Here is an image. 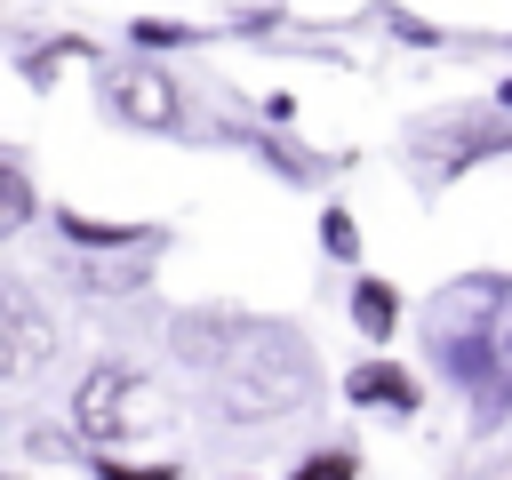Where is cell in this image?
<instances>
[{"mask_svg":"<svg viewBox=\"0 0 512 480\" xmlns=\"http://www.w3.org/2000/svg\"><path fill=\"white\" fill-rule=\"evenodd\" d=\"M224 328L232 336H208L192 312L176 320V352L216 368V416L224 424H280V416H296L312 400V384H320L312 344L288 320H248V312H232Z\"/></svg>","mask_w":512,"mask_h":480,"instance_id":"1","label":"cell"},{"mask_svg":"<svg viewBox=\"0 0 512 480\" xmlns=\"http://www.w3.org/2000/svg\"><path fill=\"white\" fill-rule=\"evenodd\" d=\"M72 432L88 440V448H120V440H136L160 408H152V384L128 368V360H96L80 384H72Z\"/></svg>","mask_w":512,"mask_h":480,"instance_id":"2","label":"cell"},{"mask_svg":"<svg viewBox=\"0 0 512 480\" xmlns=\"http://www.w3.org/2000/svg\"><path fill=\"white\" fill-rule=\"evenodd\" d=\"M104 112L144 136H184V80L168 64H120L104 72Z\"/></svg>","mask_w":512,"mask_h":480,"instance_id":"3","label":"cell"},{"mask_svg":"<svg viewBox=\"0 0 512 480\" xmlns=\"http://www.w3.org/2000/svg\"><path fill=\"white\" fill-rule=\"evenodd\" d=\"M48 352H56V312L24 280H0V384H24L32 368H48Z\"/></svg>","mask_w":512,"mask_h":480,"instance_id":"4","label":"cell"},{"mask_svg":"<svg viewBox=\"0 0 512 480\" xmlns=\"http://www.w3.org/2000/svg\"><path fill=\"white\" fill-rule=\"evenodd\" d=\"M344 400L352 408H384V416H416L424 408V384L400 368V360H360V368H344Z\"/></svg>","mask_w":512,"mask_h":480,"instance_id":"5","label":"cell"},{"mask_svg":"<svg viewBox=\"0 0 512 480\" xmlns=\"http://www.w3.org/2000/svg\"><path fill=\"white\" fill-rule=\"evenodd\" d=\"M56 224L72 248H160L168 240L160 224H120V216H88V208H56Z\"/></svg>","mask_w":512,"mask_h":480,"instance_id":"6","label":"cell"},{"mask_svg":"<svg viewBox=\"0 0 512 480\" xmlns=\"http://www.w3.org/2000/svg\"><path fill=\"white\" fill-rule=\"evenodd\" d=\"M352 328H360L368 344H392V336H400V288H392L384 272H360V280H352Z\"/></svg>","mask_w":512,"mask_h":480,"instance_id":"7","label":"cell"},{"mask_svg":"<svg viewBox=\"0 0 512 480\" xmlns=\"http://www.w3.org/2000/svg\"><path fill=\"white\" fill-rule=\"evenodd\" d=\"M64 64H96V40H88V32H56V40L24 48V56H16V80H24V88H56Z\"/></svg>","mask_w":512,"mask_h":480,"instance_id":"8","label":"cell"},{"mask_svg":"<svg viewBox=\"0 0 512 480\" xmlns=\"http://www.w3.org/2000/svg\"><path fill=\"white\" fill-rule=\"evenodd\" d=\"M88 472H96V480H184L176 456H136V464H128V456H112V448H96Z\"/></svg>","mask_w":512,"mask_h":480,"instance_id":"9","label":"cell"},{"mask_svg":"<svg viewBox=\"0 0 512 480\" xmlns=\"http://www.w3.org/2000/svg\"><path fill=\"white\" fill-rule=\"evenodd\" d=\"M320 248H328L336 264H360V224H352L344 200H320Z\"/></svg>","mask_w":512,"mask_h":480,"instance_id":"10","label":"cell"},{"mask_svg":"<svg viewBox=\"0 0 512 480\" xmlns=\"http://www.w3.org/2000/svg\"><path fill=\"white\" fill-rule=\"evenodd\" d=\"M40 216V200H32V176L16 168V160H0V232H16V224H32Z\"/></svg>","mask_w":512,"mask_h":480,"instance_id":"11","label":"cell"},{"mask_svg":"<svg viewBox=\"0 0 512 480\" xmlns=\"http://www.w3.org/2000/svg\"><path fill=\"white\" fill-rule=\"evenodd\" d=\"M248 144H256V152H264V160H272L280 176H296V184H312V176H320V160H304V152H296L288 136H272V128H256Z\"/></svg>","mask_w":512,"mask_h":480,"instance_id":"12","label":"cell"},{"mask_svg":"<svg viewBox=\"0 0 512 480\" xmlns=\"http://www.w3.org/2000/svg\"><path fill=\"white\" fill-rule=\"evenodd\" d=\"M288 480H360V456H352V448L336 440V448H312V456H304V464H296Z\"/></svg>","mask_w":512,"mask_h":480,"instance_id":"13","label":"cell"},{"mask_svg":"<svg viewBox=\"0 0 512 480\" xmlns=\"http://www.w3.org/2000/svg\"><path fill=\"white\" fill-rule=\"evenodd\" d=\"M128 40H136V48H192L200 32H192V24H160V16H136V24H128Z\"/></svg>","mask_w":512,"mask_h":480,"instance_id":"14","label":"cell"},{"mask_svg":"<svg viewBox=\"0 0 512 480\" xmlns=\"http://www.w3.org/2000/svg\"><path fill=\"white\" fill-rule=\"evenodd\" d=\"M376 16H384V32H400L408 48H448V32L424 24V16H408V8H376Z\"/></svg>","mask_w":512,"mask_h":480,"instance_id":"15","label":"cell"},{"mask_svg":"<svg viewBox=\"0 0 512 480\" xmlns=\"http://www.w3.org/2000/svg\"><path fill=\"white\" fill-rule=\"evenodd\" d=\"M232 480H248V472H232Z\"/></svg>","mask_w":512,"mask_h":480,"instance_id":"16","label":"cell"}]
</instances>
